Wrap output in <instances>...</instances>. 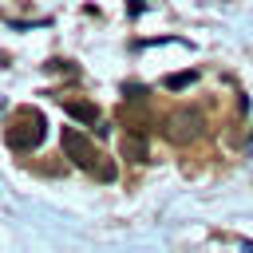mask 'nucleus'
I'll use <instances>...</instances> for the list:
<instances>
[{"label":"nucleus","instance_id":"f257e3e1","mask_svg":"<svg viewBox=\"0 0 253 253\" xmlns=\"http://www.w3.org/2000/svg\"><path fill=\"white\" fill-rule=\"evenodd\" d=\"M59 142H63V154L79 166V170H87V174H95L99 182H115V162L103 154V150H95V142L83 134V130H75V126H63V134H59Z\"/></svg>","mask_w":253,"mask_h":253},{"label":"nucleus","instance_id":"f03ea898","mask_svg":"<svg viewBox=\"0 0 253 253\" xmlns=\"http://www.w3.org/2000/svg\"><path fill=\"white\" fill-rule=\"evenodd\" d=\"M43 134H47V123H43V115L36 107H20L16 119H12V126L4 130V138H8L12 150H36L43 142Z\"/></svg>","mask_w":253,"mask_h":253},{"label":"nucleus","instance_id":"7ed1b4c3","mask_svg":"<svg viewBox=\"0 0 253 253\" xmlns=\"http://www.w3.org/2000/svg\"><path fill=\"white\" fill-rule=\"evenodd\" d=\"M202 130H206V119H202V111H190V107L170 111L166 123H162V134H166L174 146H190V142H198Z\"/></svg>","mask_w":253,"mask_h":253},{"label":"nucleus","instance_id":"20e7f679","mask_svg":"<svg viewBox=\"0 0 253 253\" xmlns=\"http://www.w3.org/2000/svg\"><path fill=\"white\" fill-rule=\"evenodd\" d=\"M119 150H123L126 162H146L150 158V146H146V134L142 130H126L123 142H119Z\"/></svg>","mask_w":253,"mask_h":253},{"label":"nucleus","instance_id":"39448f33","mask_svg":"<svg viewBox=\"0 0 253 253\" xmlns=\"http://www.w3.org/2000/svg\"><path fill=\"white\" fill-rule=\"evenodd\" d=\"M63 111H67L75 123H87V126H95V123H99V111H95V103H79V99H67V103H63Z\"/></svg>","mask_w":253,"mask_h":253},{"label":"nucleus","instance_id":"423d86ee","mask_svg":"<svg viewBox=\"0 0 253 253\" xmlns=\"http://www.w3.org/2000/svg\"><path fill=\"white\" fill-rule=\"evenodd\" d=\"M190 83H198V71H174V75H166V87L170 91H182Z\"/></svg>","mask_w":253,"mask_h":253},{"label":"nucleus","instance_id":"0eeeda50","mask_svg":"<svg viewBox=\"0 0 253 253\" xmlns=\"http://www.w3.org/2000/svg\"><path fill=\"white\" fill-rule=\"evenodd\" d=\"M123 95H126L130 103H138V99L146 95V87H138V83H130V87H123Z\"/></svg>","mask_w":253,"mask_h":253},{"label":"nucleus","instance_id":"6e6552de","mask_svg":"<svg viewBox=\"0 0 253 253\" xmlns=\"http://www.w3.org/2000/svg\"><path fill=\"white\" fill-rule=\"evenodd\" d=\"M126 4H130V16H142V12H146V4H142V0H126Z\"/></svg>","mask_w":253,"mask_h":253}]
</instances>
